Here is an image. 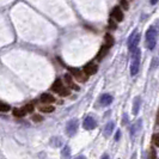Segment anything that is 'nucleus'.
Listing matches in <instances>:
<instances>
[{"label": "nucleus", "instance_id": "nucleus-1", "mask_svg": "<svg viewBox=\"0 0 159 159\" xmlns=\"http://www.w3.org/2000/svg\"><path fill=\"white\" fill-rule=\"evenodd\" d=\"M157 43V30L156 28L151 26L146 31V45L149 50H153Z\"/></svg>", "mask_w": 159, "mask_h": 159}, {"label": "nucleus", "instance_id": "nucleus-2", "mask_svg": "<svg viewBox=\"0 0 159 159\" xmlns=\"http://www.w3.org/2000/svg\"><path fill=\"white\" fill-rule=\"evenodd\" d=\"M140 67V49H136L134 53H132V64H130V74L135 77L139 72Z\"/></svg>", "mask_w": 159, "mask_h": 159}, {"label": "nucleus", "instance_id": "nucleus-3", "mask_svg": "<svg viewBox=\"0 0 159 159\" xmlns=\"http://www.w3.org/2000/svg\"><path fill=\"white\" fill-rule=\"evenodd\" d=\"M139 42H140V34L138 31H134L133 34L130 35L129 40H128V49L132 53H134L136 49H139Z\"/></svg>", "mask_w": 159, "mask_h": 159}, {"label": "nucleus", "instance_id": "nucleus-4", "mask_svg": "<svg viewBox=\"0 0 159 159\" xmlns=\"http://www.w3.org/2000/svg\"><path fill=\"white\" fill-rule=\"evenodd\" d=\"M52 90L54 91V92H56V93H59L60 96H68V95H69V90L66 89L59 79L54 81V84H53V86H52Z\"/></svg>", "mask_w": 159, "mask_h": 159}, {"label": "nucleus", "instance_id": "nucleus-5", "mask_svg": "<svg viewBox=\"0 0 159 159\" xmlns=\"http://www.w3.org/2000/svg\"><path fill=\"white\" fill-rule=\"evenodd\" d=\"M78 126H79L78 120H76V118H74V120H71V121L67 123V126H66V133H67L69 136L74 135V134L77 133Z\"/></svg>", "mask_w": 159, "mask_h": 159}, {"label": "nucleus", "instance_id": "nucleus-6", "mask_svg": "<svg viewBox=\"0 0 159 159\" xmlns=\"http://www.w3.org/2000/svg\"><path fill=\"white\" fill-rule=\"evenodd\" d=\"M69 71H71L72 76H73L76 79L78 80V81H86L87 77H89V76H86L84 72H81L80 69H77V68H71Z\"/></svg>", "mask_w": 159, "mask_h": 159}, {"label": "nucleus", "instance_id": "nucleus-7", "mask_svg": "<svg viewBox=\"0 0 159 159\" xmlns=\"http://www.w3.org/2000/svg\"><path fill=\"white\" fill-rule=\"evenodd\" d=\"M96 126H97L96 120H95L93 117H91V116L86 117V118L84 120V122H83V127H84L86 130H92V129H95Z\"/></svg>", "mask_w": 159, "mask_h": 159}, {"label": "nucleus", "instance_id": "nucleus-8", "mask_svg": "<svg viewBox=\"0 0 159 159\" xmlns=\"http://www.w3.org/2000/svg\"><path fill=\"white\" fill-rule=\"evenodd\" d=\"M111 19L116 21V22L123 21V12L121 11L120 7H114V10L111 11Z\"/></svg>", "mask_w": 159, "mask_h": 159}, {"label": "nucleus", "instance_id": "nucleus-9", "mask_svg": "<svg viewBox=\"0 0 159 159\" xmlns=\"http://www.w3.org/2000/svg\"><path fill=\"white\" fill-rule=\"evenodd\" d=\"M113 101H114L113 96L109 95V93H104V95L101 96V98H99V103H101V105H103V107H107V105L111 104Z\"/></svg>", "mask_w": 159, "mask_h": 159}, {"label": "nucleus", "instance_id": "nucleus-10", "mask_svg": "<svg viewBox=\"0 0 159 159\" xmlns=\"http://www.w3.org/2000/svg\"><path fill=\"white\" fill-rule=\"evenodd\" d=\"M97 72V66L95 64H87L85 67H84V73L86 76H92Z\"/></svg>", "mask_w": 159, "mask_h": 159}, {"label": "nucleus", "instance_id": "nucleus-11", "mask_svg": "<svg viewBox=\"0 0 159 159\" xmlns=\"http://www.w3.org/2000/svg\"><path fill=\"white\" fill-rule=\"evenodd\" d=\"M141 120H139L138 122H135L134 125L130 126V134H132V136H134L136 134V133H139V130L141 129Z\"/></svg>", "mask_w": 159, "mask_h": 159}, {"label": "nucleus", "instance_id": "nucleus-12", "mask_svg": "<svg viewBox=\"0 0 159 159\" xmlns=\"http://www.w3.org/2000/svg\"><path fill=\"white\" fill-rule=\"evenodd\" d=\"M40 99H41L42 103H48V104H50V103H53L55 101V98H54L52 95H49V93H43V95H41Z\"/></svg>", "mask_w": 159, "mask_h": 159}, {"label": "nucleus", "instance_id": "nucleus-13", "mask_svg": "<svg viewBox=\"0 0 159 159\" xmlns=\"http://www.w3.org/2000/svg\"><path fill=\"white\" fill-rule=\"evenodd\" d=\"M108 50H109V47H108V45H103L102 48H101V50L98 52V54H97V60H99V61L103 60L104 56L108 54Z\"/></svg>", "mask_w": 159, "mask_h": 159}, {"label": "nucleus", "instance_id": "nucleus-14", "mask_svg": "<svg viewBox=\"0 0 159 159\" xmlns=\"http://www.w3.org/2000/svg\"><path fill=\"white\" fill-rule=\"evenodd\" d=\"M114 127H115V123H114V122H109V123H107L105 128H104V134H105V136H109L111 133H113Z\"/></svg>", "mask_w": 159, "mask_h": 159}, {"label": "nucleus", "instance_id": "nucleus-15", "mask_svg": "<svg viewBox=\"0 0 159 159\" xmlns=\"http://www.w3.org/2000/svg\"><path fill=\"white\" fill-rule=\"evenodd\" d=\"M38 109H40V111H42V113H52V111L55 110V108H54L53 105H50V104H48V105H40Z\"/></svg>", "mask_w": 159, "mask_h": 159}, {"label": "nucleus", "instance_id": "nucleus-16", "mask_svg": "<svg viewBox=\"0 0 159 159\" xmlns=\"http://www.w3.org/2000/svg\"><path fill=\"white\" fill-rule=\"evenodd\" d=\"M140 103H141V98L140 97H136L133 103V114L136 115L139 113V109H140Z\"/></svg>", "mask_w": 159, "mask_h": 159}, {"label": "nucleus", "instance_id": "nucleus-17", "mask_svg": "<svg viewBox=\"0 0 159 159\" xmlns=\"http://www.w3.org/2000/svg\"><path fill=\"white\" fill-rule=\"evenodd\" d=\"M65 80H66V83L68 84V86L71 87V89H73V90H79V87L72 81V78H71V76L69 74H66L65 76Z\"/></svg>", "mask_w": 159, "mask_h": 159}, {"label": "nucleus", "instance_id": "nucleus-18", "mask_svg": "<svg viewBox=\"0 0 159 159\" xmlns=\"http://www.w3.org/2000/svg\"><path fill=\"white\" fill-rule=\"evenodd\" d=\"M25 110L24 109H18V108H14L13 109V115L14 116H17V117H23V116H25Z\"/></svg>", "mask_w": 159, "mask_h": 159}, {"label": "nucleus", "instance_id": "nucleus-19", "mask_svg": "<svg viewBox=\"0 0 159 159\" xmlns=\"http://www.w3.org/2000/svg\"><path fill=\"white\" fill-rule=\"evenodd\" d=\"M104 40H105V45H108L109 48L114 45V38L111 35H105V37H104Z\"/></svg>", "mask_w": 159, "mask_h": 159}, {"label": "nucleus", "instance_id": "nucleus-20", "mask_svg": "<svg viewBox=\"0 0 159 159\" xmlns=\"http://www.w3.org/2000/svg\"><path fill=\"white\" fill-rule=\"evenodd\" d=\"M24 110H25L26 113H33V111H34V104H33V103H28Z\"/></svg>", "mask_w": 159, "mask_h": 159}, {"label": "nucleus", "instance_id": "nucleus-21", "mask_svg": "<svg viewBox=\"0 0 159 159\" xmlns=\"http://www.w3.org/2000/svg\"><path fill=\"white\" fill-rule=\"evenodd\" d=\"M152 142H153L156 146H158L159 147V133H157V134L153 135V138H152Z\"/></svg>", "mask_w": 159, "mask_h": 159}, {"label": "nucleus", "instance_id": "nucleus-22", "mask_svg": "<svg viewBox=\"0 0 159 159\" xmlns=\"http://www.w3.org/2000/svg\"><path fill=\"white\" fill-rule=\"evenodd\" d=\"M10 110V107L7 105V104H4V103H1L0 102V111H9Z\"/></svg>", "mask_w": 159, "mask_h": 159}, {"label": "nucleus", "instance_id": "nucleus-23", "mask_svg": "<svg viewBox=\"0 0 159 159\" xmlns=\"http://www.w3.org/2000/svg\"><path fill=\"white\" fill-rule=\"evenodd\" d=\"M69 153H71V149H69L68 146H66V147L64 148V151H62V156H64V157H68Z\"/></svg>", "mask_w": 159, "mask_h": 159}, {"label": "nucleus", "instance_id": "nucleus-24", "mask_svg": "<svg viewBox=\"0 0 159 159\" xmlns=\"http://www.w3.org/2000/svg\"><path fill=\"white\" fill-rule=\"evenodd\" d=\"M120 5H121L125 10H129V4H128V1H125V0H123V1L120 2Z\"/></svg>", "mask_w": 159, "mask_h": 159}, {"label": "nucleus", "instance_id": "nucleus-25", "mask_svg": "<svg viewBox=\"0 0 159 159\" xmlns=\"http://www.w3.org/2000/svg\"><path fill=\"white\" fill-rule=\"evenodd\" d=\"M33 120L37 122V121H42L43 118H42V116H38V115H34V116H33Z\"/></svg>", "mask_w": 159, "mask_h": 159}, {"label": "nucleus", "instance_id": "nucleus-26", "mask_svg": "<svg viewBox=\"0 0 159 159\" xmlns=\"http://www.w3.org/2000/svg\"><path fill=\"white\" fill-rule=\"evenodd\" d=\"M109 25L111 26V29H116V24L114 23V19H110V21H109Z\"/></svg>", "mask_w": 159, "mask_h": 159}, {"label": "nucleus", "instance_id": "nucleus-27", "mask_svg": "<svg viewBox=\"0 0 159 159\" xmlns=\"http://www.w3.org/2000/svg\"><path fill=\"white\" fill-rule=\"evenodd\" d=\"M121 138V132L120 130H117V133H116V136H115V140H118Z\"/></svg>", "mask_w": 159, "mask_h": 159}, {"label": "nucleus", "instance_id": "nucleus-28", "mask_svg": "<svg viewBox=\"0 0 159 159\" xmlns=\"http://www.w3.org/2000/svg\"><path fill=\"white\" fill-rule=\"evenodd\" d=\"M101 159H110V158H109V156H108V154H104Z\"/></svg>", "mask_w": 159, "mask_h": 159}, {"label": "nucleus", "instance_id": "nucleus-29", "mask_svg": "<svg viewBox=\"0 0 159 159\" xmlns=\"http://www.w3.org/2000/svg\"><path fill=\"white\" fill-rule=\"evenodd\" d=\"M157 123L159 125V109H158V114H157Z\"/></svg>", "mask_w": 159, "mask_h": 159}, {"label": "nucleus", "instance_id": "nucleus-30", "mask_svg": "<svg viewBox=\"0 0 159 159\" xmlns=\"http://www.w3.org/2000/svg\"><path fill=\"white\" fill-rule=\"evenodd\" d=\"M74 159H85V157H84V156H79V157H77V158H74Z\"/></svg>", "mask_w": 159, "mask_h": 159}]
</instances>
